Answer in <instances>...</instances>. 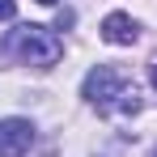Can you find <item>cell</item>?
<instances>
[{"mask_svg": "<svg viewBox=\"0 0 157 157\" xmlns=\"http://www.w3.org/2000/svg\"><path fill=\"white\" fill-rule=\"evenodd\" d=\"M153 157H157V153H153Z\"/></svg>", "mask_w": 157, "mask_h": 157, "instance_id": "obj_8", "label": "cell"}, {"mask_svg": "<svg viewBox=\"0 0 157 157\" xmlns=\"http://www.w3.org/2000/svg\"><path fill=\"white\" fill-rule=\"evenodd\" d=\"M38 4H55V0H38Z\"/></svg>", "mask_w": 157, "mask_h": 157, "instance_id": "obj_7", "label": "cell"}, {"mask_svg": "<svg viewBox=\"0 0 157 157\" xmlns=\"http://www.w3.org/2000/svg\"><path fill=\"white\" fill-rule=\"evenodd\" d=\"M34 144V123L30 119H0V157H21Z\"/></svg>", "mask_w": 157, "mask_h": 157, "instance_id": "obj_3", "label": "cell"}, {"mask_svg": "<svg viewBox=\"0 0 157 157\" xmlns=\"http://www.w3.org/2000/svg\"><path fill=\"white\" fill-rule=\"evenodd\" d=\"M102 38L110 43V47H132L136 38H140V26L132 21L128 13H110L102 21Z\"/></svg>", "mask_w": 157, "mask_h": 157, "instance_id": "obj_4", "label": "cell"}, {"mask_svg": "<svg viewBox=\"0 0 157 157\" xmlns=\"http://www.w3.org/2000/svg\"><path fill=\"white\" fill-rule=\"evenodd\" d=\"M13 13H17V0H0V21H9Z\"/></svg>", "mask_w": 157, "mask_h": 157, "instance_id": "obj_5", "label": "cell"}, {"mask_svg": "<svg viewBox=\"0 0 157 157\" xmlns=\"http://www.w3.org/2000/svg\"><path fill=\"white\" fill-rule=\"evenodd\" d=\"M9 51L17 55L21 64H34V68H51L55 59H59V38H55L47 26H17L9 34V43H4Z\"/></svg>", "mask_w": 157, "mask_h": 157, "instance_id": "obj_2", "label": "cell"}, {"mask_svg": "<svg viewBox=\"0 0 157 157\" xmlns=\"http://www.w3.org/2000/svg\"><path fill=\"white\" fill-rule=\"evenodd\" d=\"M81 94H85V102L94 106V110H102V115H136L140 110V89L123 72L106 68V64H98V68L85 72Z\"/></svg>", "mask_w": 157, "mask_h": 157, "instance_id": "obj_1", "label": "cell"}, {"mask_svg": "<svg viewBox=\"0 0 157 157\" xmlns=\"http://www.w3.org/2000/svg\"><path fill=\"white\" fill-rule=\"evenodd\" d=\"M149 77H153V85H157V59H153V64H149Z\"/></svg>", "mask_w": 157, "mask_h": 157, "instance_id": "obj_6", "label": "cell"}]
</instances>
